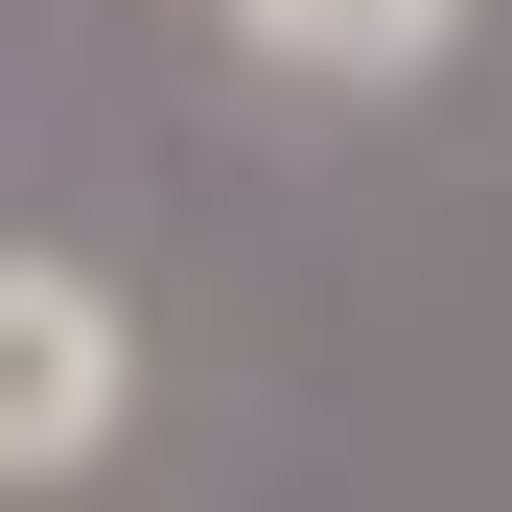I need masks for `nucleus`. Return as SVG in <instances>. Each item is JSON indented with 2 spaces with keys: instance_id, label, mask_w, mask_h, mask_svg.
I'll list each match as a JSON object with an SVG mask.
<instances>
[{
  "instance_id": "f257e3e1",
  "label": "nucleus",
  "mask_w": 512,
  "mask_h": 512,
  "mask_svg": "<svg viewBox=\"0 0 512 512\" xmlns=\"http://www.w3.org/2000/svg\"><path fill=\"white\" fill-rule=\"evenodd\" d=\"M117 419H140V326L94 256H0V489H70V466H117Z\"/></svg>"
},
{
  "instance_id": "f03ea898",
  "label": "nucleus",
  "mask_w": 512,
  "mask_h": 512,
  "mask_svg": "<svg viewBox=\"0 0 512 512\" xmlns=\"http://www.w3.org/2000/svg\"><path fill=\"white\" fill-rule=\"evenodd\" d=\"M256 70H303V94H419V70L466 47V0H233Z\"/></svg>"
}]
</instances>
